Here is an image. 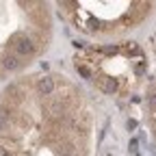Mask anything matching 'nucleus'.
I'll list each match as a JSON object with an SVG mask.
<instances>
[{"instance_id":"obj_1","label":"nucleus","mask_w":156,"mask_h":156,"mask_svg":"<svg viewBox=\"0 0 156 156\" xmlns=\"http://www.w3.org/2000/svg\"><path fill=\"white\" fill-rule=\"evenodd\" d=\"M9 44H11L13 52L20 54V56H33V54H35V44H33V39L26 37V35H22V33L11 35V37H9Z\"/></svg>"},{"instance_id":"obj_2","label":"nucleus","mask_w":156,"mask_h":156,"mask_svg":"<svg viewBox=\"0 0 156 156\" xmlns=\"http://www.w3.org/2000/svg\"><path fill=\"white\" fill-rule=\"evenodd\" d=\"M54 89H56V85H54V78L52 76H41L37 80V91L41 95H52Z\"/></svg>"},{"instance_id":"obj_3","label":"nucleus","mask_w":156,"mask_h":156,"mask_svg":"<svg viewBox=\"0 0 156 156\" xmlns=\"http://www.w3.org/2000/svg\"><path fill=\"white\" fill-rule=\"evenodd\" d=\"M95 83H98V87H100L104 93H115L117 89H119V83H117L115 78H108V76H100V78H95Z\"/></svg>"},{"instance_id":"obj_4","label":"nucleus","mask_w":156,"mask_h":156,"mask_svg":"<svg viewBox=\"0 0 156 156\" xmlns=\"http://www.w3.org/2000/svg\"><path fill=\"white\" fill-rule=\"evenodd\" d=\"M2 65L7 69H17L20 65H22V61H20V56H15V54H5L2 56Z\"/></svg>"},{"instance_id":"obj_5","label":"nucleus","mask_w":156,"mask_h":156,"mask_svg":"<svg viewBox=\"0 0 156 156\" xmlns=\"http://www.w3.org/2000/svg\"><path fill=\"white\" fill-rule=\"evenodd\" d=\"M74 67H76V72L80 74L83 78H87V80H93V69H91V67H87L83 61H76V63H74Z\"/></svg>"},{"instance_id":"obj_6","label":"nucleus","mask_w":156,"mask_h":156,"mask_svg":"<svg viewBox=\"0 0 156 156\" xmlns=\"http://www.w3.org/2000/svg\"><path fill=\"white\" fill-rule=\"evenodd\" d=\"M124 48H126L130 54H136V56H141V48L136 46L134 41H126V46H124Z\"/></svg>"},{"instance_id":"obj_7","label":"nucleus","mask_w":156,"mask_h":156,"mask_svg":"<svg viewBox=\"0 0 156 156\" xmlns=\"http://www.w3.org/2000/svg\"><path fill=\"white\" fill-rule=\"evenodd\" d=\"M7 130H9V122H5L2 115H0V134H7Z\"/></svg>"},{"instance_id":"obj_8","label":"nucleus","mask_w":156,"mask_h":156,"mask_svg":"<svg viewBox=\"0 0 156 156\" xmlns=\"http://www.w3.org/2000/svg\"><path fill=\"white\" fill-rule=\"evenodd\" d=\"M143 72H145V63H143V61H139V63L134 65V74H139V76H141Z\"/></svg>"},{"instance_id":"obj_9","label":"nucleus","mask_w":156,"mask_h":156,"mask_svg":"<svg viewBox=\"0 0 156 156\" xmlns=\"http://www.w3.org/2000/svg\"><path fill=\"white\" fill-rule=\"evenodd\" d=\"M147 102H150V108L156 111V93H150V95H147Z\"/></svg>"},{"instance_id":"obj_10","label":"nucleus","mask_w":156,"mask_h":156,"mask_svg":"<svg viewBox=\"0 0 156 156\" xmlns=\"http://www.w3.org/2000/svg\"><path fill=\"white\" fill-rule=\"evenodd\" d=\"M136 145H139V141L132 139V141H130V152H132V154H136Z\"/></svg>"},{"instance_id":"obj_11","label":"nucleus","mask_w":156,"mask_h":156,"mask_svg":"<svg viewBox=\"0 0 156 156\" xmlns=\"http://www.w3.org/2000/svg\"><path fill=\"white\" fill-rule=\"evenodd\" d=\"M0 156H13V154H11V152H9L5 145H0Z\"/></svg>"},{"instance_id":"obj_12","label":"nucleus","mask_w":156,"mask_h":156,"mask_svg":"<svg viewBox=\"0 0 156 156\" xmlns=\"http://www.w3.org/2000/svg\"><path fill=\"white\" fill-rule=\"evenodd\" d=\"M126 126H128V130H134V128H136V119H128Z\"/></svg>"},{"instance_id":"obj_13","label":"nucleus","mask_w":156,"mask_h":156,"mask_svg":"<svg viewBox=\"0 0 156 156\" xmlns=\"http://www.w3.org/2000/svg\"><path fill=\"white\" fill-rule=\"evenodd\" d=\"M115 50H117L115 46H106V48H104V52H108V54H111V52H115Z\"/></svg>"},{"instance_id":"obj_14","label":"nucleus","mask_w":156,"mask_h":156,"mask_svg":"<svg viewBox=\"0 0 156 156\" xmlns=\"http://www.w3.org/2000/svg\"><path fill=\"white\" fill-rule=\"evenodd\" d=\"M58 156H74V154H69V152H61Z\"/></svg>"}]
</instances>
